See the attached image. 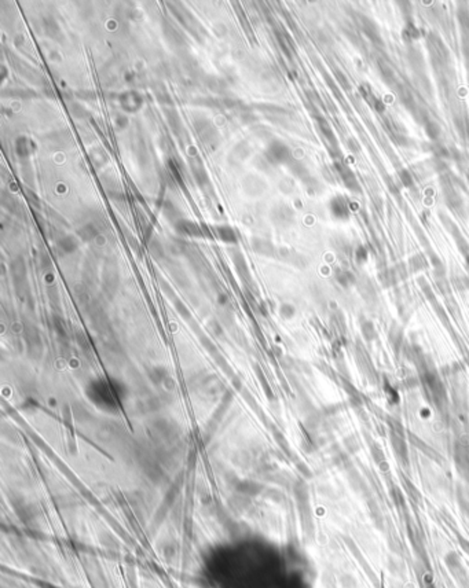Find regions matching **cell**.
I'll return each mask as SVG.
<instances>
[{
  "instance_id": "1",
  "label": "cell",
  "mask_w": 469,
  "mask_h": 588,
  "mask_svg": "<svg viewBox=\"0 0 469 588\" xmlns=\"http://www.w3.org/2000/svg\"><path fill=\"white\" fill-rule=\"evenodd\" d=\"M285 568L281 552L261 546L222 548L205 566L212 588H286Z\"/></svg>"
}]
</instances>
